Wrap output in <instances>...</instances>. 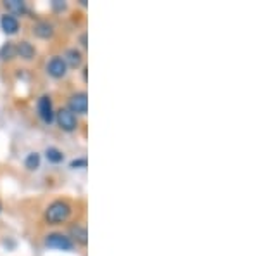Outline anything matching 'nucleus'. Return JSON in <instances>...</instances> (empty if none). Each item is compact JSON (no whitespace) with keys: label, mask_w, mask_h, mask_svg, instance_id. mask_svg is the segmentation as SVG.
I'll list each match as a JSON object with an SVG mask.
<instances>
[{"label":"nucleus","mask_w":259,"mask_h":256,"mask_svg":"<svg viewBox=\"0 0 259 256\" xmlns=\"http://www.w3.org/2000/svg\"><path fill=\"white\" fill-rule=\"evenodd\" d=\"M71 213H73V208H71L68 201H54V203L49 204L47 211H45V220L52 225H57L68 220Z\"/></svg>","instance_id":"nucleus-1"},{"label":"nucleus","mask_w":259,"mask_h":256,"mask_svg":"<svg viewBox=\"0 0 259 256\" xmlns=\"http://www.w3.org/2000/svg\"><path fill=\"white\" fill-rule=\"evenodd\" d=\"M56 120L57 125L61 127V130L64 132H74L78 128V118L74 113H71L68 107H61L59 111L56 113Z\"/></svg>","instance_id":"nucleus-2"},{"label":"nucleus","mask_w":259,"mask_h":256,"mask_svg":"<svg viewBox=\"0 0 259 256\" xmlns=\"http://www.w3.org/2000/svg\"><path fill=\"white\" fill-rule=\"evenodd\" d=\"M45 246L52 247V249H61V251H71L73 249V241L69 237L62 236V234H49L45 239Z\"/></svg>","instance_id":"nucleus-3"},{"label":"nucleus","mask_w":259,"mask_h":256,"mask_svg":"<svg viewBox=\"0 0 259 256\" xmlns=\"http://www.w3.org/2000/svg\"><path fill=\"white\" fill-rule=\"evenodd\" d=\"M36 109H38V116L44 123L50 125L54 121V118H56V113H54V109H52V100H50L49 95H41L38 99V102H36Z\"/></svg>","instance_id":"nucleus-4"},{"label":"nucleus","mask_w":259,"mask_h":256,"mask_svg":"<svg viewBox=\"0 0 259 256\" xmlns=\"http://www.w3.org/2000/svg\"><path fill=\"white\" fill-rule=\"evenodd\" d=\"M69 111L78 113V115H87V109H89V99H87L85 92H76L69 97Z\"/></svg>","instance_id":"nucleus-5"},{"label":"nucleus","mask_w":259,"mask_h":256,"mask_svg":"<svg viewBox=\"0 0 259 256\" xmlns=\"http://www.w3.org/2000/svg\"><path fill=\"white\" fill-rule=\"evenodd\" d=\"M47 73L52 78H62V77H66V73H68V64H66L62 57L56 56V57H52V59L49 61Z\"/></svg>","instance_id":"nucleus-6"},{"label":"nucleus","mask_w":259,"mask_h":256,"mask_svg":"<svg viewBox=\"0 0 259 256\" xmlns=\"http://www.w3.org/2000/svg\"><path fill=\"white\" fill-rule=\"evenodd\" d=\"M0 26H2V30L6 31L7 35H16L19 30V21L12 14H4L2 18H0Z\"/></svg>","instance_id":"nucleus-7"},{"label":"nucleus","mask_w":259,"mask_h":256,"mask_svg":"<svg viewBox=\"0 0 259 256\" xmlns=\"http://www.w3.org/2000/svg\"><path fill=\"white\" fill-rule=\"evenodd\" d=\"M35 54H36V50L30 42H19V44L16 45V56L23 57V59L30 61L35 57Z\"/></svg>","instance_id":"nucleus-8"},{"label":"nucleus","mask_w":259,"mask_h":256,"mask_svg":"<svg viewBox=\"0 0 259 256\" xmlns=\"http://www.w3.org/2000/svg\"><path fill=\"white\" fill-rule=\"evenodd\" d=\"M33 33L40 39H50L54 35V26L49 21H38V23L33 26Z\"/></svg>","instance_id":"nucleus-9"},{"label":"nucleus","mask_w":259,"mask_h":256,"mask_svg":"<svg viewBox=\"0 0 259 256\" xmlns=\"http://www.w3.org/2000/svg\"><path fill=\"white\" fill-rule=\"evenodd\" d=\"M64 59V62L68 66H71V68H78V66L81 64V52L76 49H69L66 50V57H62Z\"/></svg>","instance_id":"nucleus-10"},{"label":"nucleus","mask_w":259,"mask_h":256,"mask_svg":"<svg viewBox=\"0 0 259 256\" xmlns=\"http://www.w3.org/2000/svg\"><path fill=\"white\" fill-rule=\"evenodd\" d=\"M71 237L74 239L76 242H80V244L85 246L87 242H89V234H87V229L85 227H81V225H74L73 229H71Z\"/></svg>","instance_id":"nucleus-11"},{"label":"nucleus","mask_w":259,"mask_h":256,"mask_svg":"<svg viewBox=\"0 0 259 256\" xmlns=\"http://www.w3.org/2000/svg\"><path fill=\"white\" fill-rule=\"evenodd\" d=\"M12 57H16V45L12 44V42H7V44L2 45V49H0V59L7 61V59H12Z\"/></svg>","instance_id":"nucleus-12"},{"label":"nucleus","mask_w":259,"mask_h":256,"mask_svg":"<svg viewBox=\"0 0 259 256\" xmlns=\"http://www.w3.org/2000/svg\"><path fill=\"white\" fill-rule=\"evenodd\" d=\"M6 7L12 14H23V12L26 11V6H24V2H21V0H7Z\"/></svg>","instance_id":"nucleus-13"},{"label":"nucleus","mask_w":259,"mask_h":256,"mask_svg":"<svg viewBox=\"0 0 259 256\" xmlns=\"http://www.w3.org/2000/svg\"><path fill=\"white\" fill-rule=\"evenodd\" d=\"M45 158L49 159L50 163H61L62 159H64V154H62V151H59L57 148H49L47 151H45Z\"/></svg>","instance_id":"nucleus-14"},{"label":"nucleus","mask_w":259,"mask_h":256,"mask_svg":"<svg viewBox=\"0 0 259 256\" xmlns=\"http://www.w3.org/2000/svg\"><path fill=\"white\" fill-rule=\"evenodd\" d=\"M24 166H26L28 170H36V168L40 166V154L38 153L28 154V158L24 159Z\"/></svg>","instance_id":"nucleus-15"},{"label":"nucleus","mask_w":259,"mask_h":256,"mask_svg":"<svg viewBox=\"0 0 259 256\" xmlns=\"http://www.w3.org/2000/svg\"><path fill=\"white\" fill-rule=\"evenodd\" d=\"M69 168H87V159L85 158L74 159V161H71Z\"/></svg>","instance_id":"nucleus-16"},{"label":"nucleus","mask_w":259,"mask_h":256,"mask_svg":"<svg viewBox=\"0 0 259 256\" xmlns=\"http://www.w3.org/2000/svg\"><path fill=\"white\" fill-rule=\"evenodd\" d=\"M80 40H81V45H83V47H87V35H81V36H80Z\"/></svg>","instance_id":"nucleus-17"}]
</instances>
